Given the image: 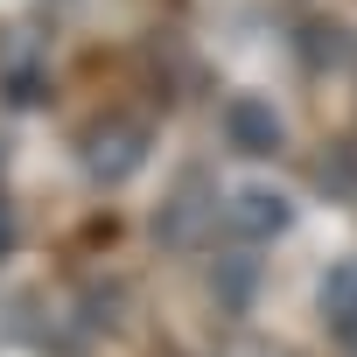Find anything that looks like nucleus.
I'll list each match as a JSON object with an SVG mask.
<instances>
[{
    "label": "nucleus",
    "instance_id": "nucleus-1",
    "mask_svg": "<svg viewBox=\"0 0 357 357\" xmlns=\"http://www.w3.org/2000/svg\"><path fill=\"white\" fill-rule=\"evenodd\" d=\"M140 154H147V133H140V126H119V119L98 126V133L84 140V168L98 175V183H119V175H126Z\"/></svg>",
    "mask_w": 357,
    "mask_h": 357
},
{
    "label": "nucleus",
    "instance_id": "nucleus-2",
    "mask_svg": "<svg viewBox=\"0 0 357 357\" xmlns=\"http://www.w3.org/2000/svg\"><path fill=\"white\" fill-rule=\"evenodd\" d=\"M231 147L238 154H273L280 147V112L266 98H238L231 105Z\"/></svg>",
    "mask_w": 357,
    "mask_h": 357
},
{
    "label": "nucleus",
    "instance_id": "nucleus-3",
    "mask_svg": "<svg viewBox=\"0 0 357 357\" xmlns=\"http://www.w3.org/2000/svg\"><path fill=\"white\" fill-rule=\"evenodd\" d=\"M231 211H238L245 238H280V231H287V204H280L273 190H259V183H252V190H245V197H238Z\"/></svg>",
    "mask_w": 357,
    "mask_h": 357
},
{
    "label": "nucleus",
    "instance_id": "nucleus-4",
    "mask_svg": "<svg viewBox=\"0 0 357 357\" xmlns=\"http://www.w3.org/2000/svg\"><path fill=\"white\" fill-rule=\"evenodd\" d=\"M8 238H15V225H8V211H0V252H8Z\"/></svg>",
    "mask_w": 357,
    "mask_h": 357
}]
</instances>
